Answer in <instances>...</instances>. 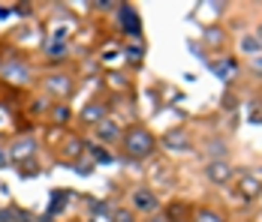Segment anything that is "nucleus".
<instances>
[{
    "label": "nucleus",
    "mask_w": 262,
    "mask_h": 222,
    "mask_svg": "<svg viewBox=\"0 0 262 222\" xmlns=\"http://www.w3.org/2000/svg\"><path fill=\"white\" fill-rule=\"evenodd\" d=\"M9 165H12V159H9V150L0 147V171H6Z\"/></svg>",
    "instance_id": "393cba45"
},
{
    "label": "nucleus",
    "mask_w": 262,
    "mask_h": 222,
    "mask_svg": "<svg viewBox=\"0 0 262 222\" xmlns=\"http://www.w3.org/2000/svg\"><path fill=\"white\" fill-rule=\"evenodd\" d=\"M0 78L6 81V84H12V87H30L33 84V66H30V60H27L25 54H3L0 57Z\"/></svg>",
    "instance_id": "f03ea898"
},
{
    "label": "nucleus",
    "mask_w": 262,
    "mask_h": 222,
    "mask_svg": "<svg viewBox=\"0 0 262 222\" xmlns=\"http://www.w3.org/2000/svg\"><path fill=\"white\" fill-rule=\"evenodd\" d=\"M94 135H97V141H100L103 147H112V144H121L124 129H121V124H118L115 117H105L103 124L94 126Z\"/></svg>",
    "instance_id": "6e6552de"
},
{
    "label": "nucleus",
    "mask_w": 262,
    "mask_h": 222,
    "mask_svg": "<svg viewBox=\"0 0 262 222\" xmlns=\"http://www.w3.org/2000/svg\"><path fill=\"white\" fill-rule=\"evenodd\" d=\"M136 45H121L124 51V57H130V63H142V57H145V45H142V39H133Z\"/></svg>",
    "instance_id": "6ab92c4d"
},
{
    "label": "nucleus",
    "mask_w": 262,
    "mask_h": 222,
    "mask_svg": "<svg viewBox=\"0 0 262 222\" xmlns=\"http://www.w3.org/2000/svg\"><path fill=\"white\" fill-rule=\"evenodd\" d=\"M238 48H241V54H247V60H250V57L262 54V42L253 33H241V36H238Z\"/></svg>",
    "instance_id": "2eb2a0df"
},
{
    "label": "nucleus",
    "mask_w": 262,
    "mask_h": 222,
    "mask_svg": "<svg viewBox=\"0 0 262 222\" xmlns=\"http://www.w3.org/2000/svg\"><path fill=\"white\" fill-rule=\"evenodd\" d=\"M108 219L112 222H139V216L133 213L127 204H112L108 207Z\"/></svg>",
    "instance_id": "f3484780"
},
{
    "label": "nucleus",
    "mask_w": 262,
    "mask_h": 222,
    "mask_svg": "<svg viewBox=\"0 0 262 222\" xmlns=\"http://www.w3.org/2000/svg\"><path fill=\"white\" fill-rule=\"evenodd\" d=\"M76 93V81L70 72H49L46 75V96L49 99H70Z\"/></svg>",
    "instance_id": "20e7f679"
},
{
    "label": "nucleus",
    "mask_w": 262,
    "mask_h": 222,
    "mask_svg": "<svg viewBox=\"0 0 262 222\" xmlns=\"http://www.w3.org/2000/svg\"><path fill=\"white\" fill-rule=\"evenodd\" d=\"M127 207H130L139 219H148V216H154V213L163 210V201H160L154 186H145L142 183V186H133L130 198H127Z\"/></svg>",
    "instance_id": "7ed1b4c3"
},
{
    "label": "nucleus",
    "mask_w": 262,
    "mask_h": 222,
    "mask_svg": "<svg viewBox=\"0 0 262 222\" xmlns=\"http://www.w3.org/2000/svg\"><path fill=\"white\" fill-rule=\"evenodd\" d=\"M121 147H124V153H127L130 159L142 162V159H151V156L157 153L160 141L145 124H133V126H127L124 135H121Z\"/></svg>",
    "instance_id": "f257e3e1"
},
{
    "label": "nucleus",
    "mask_w": 262,
    "mask_h": 222,
    "mask_svg": "<svg viewBox=\"0 0 262 222\" xmlns=\"http://www.w3.org/2000/svg\"><path fill=\"white\" fill-rule=\"evenodd\" d=\"M0 141H3V132H0Z\"/></svg>",
    "instance_id": "cd10ccee"
},
{
    "label": "nucleus",
    "mask_w": 262,
    "mask_h": 222,
    "mask_svg": "<svg viewBox=\"0 0 262 222\" xmlns=\"http://www.w3.org/2000/svg\"><path fill=\"white\" fill-rule=\"evenodd\" d=\"M49 117H52L54 124H67V120L73 117V108H70L67 102H57V105H52V111H49Z\"/></svg>",
    "instance_id": "a211bd4d"
},
{
    "label": "nucleus",
    "mask_w": 262,
    "mask_h": 222,
    "mask_svg": "<svg viewBox=\"0 0 262 222\" xmlns=\"http://www.w3.org/2000/svg\"><path fill=\"white\" fill-rule=\"evenodd\" d=\"M253 36H256V39H259V42H262V21H259V27L253 30Z\"/></svg>",
    "instance_id": "bb28decb"
},
{
    "label": "nucleus",
    "mask_w": 262,
    "mask_h": 222,
    "mask_svg": "<svg viewBox=\"0 0 262 222\" xmlns=\"http://www.w3.org/2000/svg\"><path fill=\"white\" fill-rule=\"evenodd\" d=\"M9 159H12V165L15 162H30V159H36V138L33 135H15L12 141H9Z\"/></svg>",
    "instance_id": "0eeeda50"
},
{
    "label": "nucleus",
    "mask_w": 262,
    "mask_h": 222,
    "mask_svg": "<svg viewBox=\"0 0 262 222\" xmlns=\"http://www.w3.org/2000/svg\"><path fill=\"white\" fill-rule=\"evenodd\" d=\"M208 66H211V72L217 75L220 81H232V78H235V72H238V60H235V57H220L217 63L211 60Z\"/></svg>",
    "instance_id": "ddd939ff"
},
{
    "label": "nucleus",
    "mask_w": 262,
    "mask_h": 222,
    "mask_svg": "<svg viewBox=\"0 0 262 222\" xmlns=\"http://www.w3.org/2000/svg\"><path fill=\"white\" fill-rule=\"evenodd\" d=\"M205 45H211V48H214V45H217V48L226 45V33H223L220 27H208V30H205Z\"/></svg>",
    "instance_id": "aec40b11"
},
{
    "label": "nucleus",
    "mask_w": 262,
    "mask_h": 222,
    "mask_svg": "<svg viewBox=\"0 0 262 222\" xmlns=\"http://www.w3.org/2000/svg\"><path fill=\"white\" fill-rule=\"evenodd\" d=\"M205 180L211 186H229L235 180V168L229 165V159H208L205 162Z\"/></svg>",
    "instance_id": "39448f33"
},
{
    "label": "nucleus",
    "mask_w": 262,
    "mask_h": 222,
    "mask_svg": "<svg viewBox=\"0 0 262 222\" xmlns=\"http://www.w3.org/2000/svg\"><path fill=\"white\" fill-rule=\"evenodd\" d=\"M193 204L190 201H172L169 207H163V213H166V219L169 222H190L193 219Z\"/></svg>",
    "instance_id": "f8f14e48"
},
{
    "label": "nucleus",
    "mask_w": 262,
    "mask_h": 222,
    "mask_svg": "<svg viewBox=\"0 0 262 222\" xmlns=\"http://www.w3.org/2000/svg\"><path fill=\"white\" fill-rule=\"evenodd\" d=\"M190 222H229V216L223 213V210H217V207H196L193 210V219Z\"/></svg>",
    "instance_id": "4468645a"
},
{
    "label": "nucleus",
    "mask_w": 262,
    "mask_h": 222,
    "mask_svg": "<svg viewBox=\"0 0 262 222\" xmlns=\"http://www.w3.org/2000/svg\"><path fill=\"white\" fill-rule=\"evenodd\" d=\"M157 141L169 150H190L193 147V132L184 129V126H175V129H169L163 138H157Z\"/></svg>",
    "instance_id": "1a4fd4ad"
},
{
    "label": "nucleus",
    "mask_w": 262,
    "mask_h": 222,
    "mask_svg": "<svg viewBox=\"0 0 262 222\" xmlns=\"http://www.w3.org/2000/svg\"><path fill=\"white\" fill-rule=\"evenodd\" d=\"M205 156H208V159H226V156H229L226 138H208V141H205Z\"/></svg>",
    "instance_id": "dca6fc26"
},
{
    "label": "nucleus",
    "mask_w": 262,
    "mask_h": 222,
    "mask_svg": "<svg viewBox=\"0 0 262 222\" xmlns=\"http://www.w3.org/2000/svg\"><path fill=\"white\" fill-rule=\"evenodd\" d=\"M247 120H250V124H262V99H253V102H250Z\"/></svg>",
    "instance_id": "5701e85b"
},
{
    "label": "nucleus",
    "mask_w": 262,
    "mask_h": 222,
    "mask_svg": "<svg viewBox=\"0 0 262 222\" xmlns=\"http://www.w3.org/2000/svg\"><path fill=\"white\" fill-rule=\"evenodd\" d=\"M84 156L94 159V162H112V156L105 153V147H94V144H84Z\"/></svg>",
    "instance_id": "4be33fe9"
},
{
    "label": "nucleus",
    "mask_w": 262,
    "mask_h": 222,
    "mask_svg": "<svg viewBox=\"0 0 262 222\" xmlns=\"http://www.w3.org/2000/svg\"><path fill=\"white\" fill-rule=\"evenodd\" d=\"M232 183H235L238 195L247 198V201H250V198H259V195H262V180H259V177H256L253 171H241L235 180H232Z\"/></svg>",
    "instance_id": "9d476101"
},
{
    "label": "nucleus",
    "mask_w": 262,
    "mask_h": 222,
    "mask_svg": "<svg viewBox=\"0 0 262 222\" xmlns=\"http://www.w3.org/2000/svg\"><path fill=\"white\" fill-rule=\"evenodd\" d=\"M105 117H112V114H108V105H105V102H88V105H84V108L79 111V120H81V124H88V126L103 124Z\"/></svg>",
    "instance_id": "9b49d317"
},
{
    "label": "nucleus",
    "mask_w": 262,
    "mask_h": 222,
    "mask_svg": "<svg viewBox=\"0 0 262 222\" xmlns=\"http://www.w3.org/2000/svg\"><path fill=\"white\" fill-rule=\"evenodd\" d=\"M247 69H250V75L262 78V54H256V57H250V60H247Z\"/></svg>",
    "instance_id": "b1692460"
},
{
    "label": "nucleus",
    "mask_w": 262,
    "mask_h": 222,
    "mask_svg": "<svg viewBox=\"0 0 262 222\" xmlns=\"http://www.w3.org/2000/svg\"><path fill=\"white\" fill-rule=\"evenodd\" d=\"M145 222H169V219H166V213L160 210V213H154V216H148V219H145Z\"/></svg>",
    "instance_id": "a878e982"
},
{
    "label": "nucleus",
    "mask_w": 262,
    "mask_h": 222,
    "mask_svg": "<svg viewBox=\"0 0 262 222\" xmlns=\"http://www.w3.org/2000/svg\"><path fill=\"white\" fill-rule=\"evenodd\" d=\"M49 111H52V99L49 96H36L33 102H30V114L39 117V114H49Z\"/></svg>",
    "instance_id": "412c9836"
},
{
    "label": "nucleus",
    "mask_w": 262,
    "mask_h": 222,
    "mask_svg": "<svg viewBox=\"0 0 262 222\" xmlns=\"http://www.w3.org/2000/svg\"><path fill=\"white\" fill-rule=\"evenodd\" d=\"M118 27L121 33H127L130 39H142V18L130 3H118Z\"/></svg>",
    "instance_id": "423d86ee"
}]
</instances>
